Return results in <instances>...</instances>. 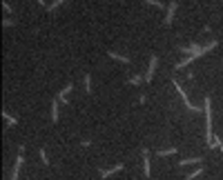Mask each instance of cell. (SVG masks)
I'll list each match as a JSON object with an SVG mask.
<instances>
[{
	"label": "cell",
	"instance_id": "cell-5",
	"mask_svg": "<svg viewBox=\"0 0 223 180\" xmlns=\"http://www.w3.org/2000/svg\"><path fill=\"white\" fill-rule=\"evenodd\" d=\"M110 56L114 60H123V63H129V58H125V56H118V53H114V51H110Z\"/></svg>",
	"mask_w": 223,
	"mask_h": 180
},
{
	"label": "cell",
	"instance_id": "cell-9",
	"mask_svg": "<svg viewBox=\"0 0 223 180\" xmlns=\"http://www.w3.org/2000/svg\"><path fill=\"white\" fill-rule=\"evenodd\" d=\"M60 2H65V0H56V2H51V5H49V9H54V7H58V5H60Z\"/></svg>",
	"mask_w": 223,
	"mask_h": 180
},
{
	"label": "cell",
	"instance_id": "cell-6",
	"mask_svg": "<svg viewBox=\"0 0 223 180\" xmlns=\"http://www.w3.org/2000/svg\"><path fill=\"white\" fill-rule=\"evenodd\" d=\"M147 5H152V7H156V9H161L163 7V2H158V0H145Z\"/></svg>",
	"mask_w": 223,
	"mask_h": 180
},
{
	"label": "cell",
	"instance_id": "cell-2",
	"mask_svg": "<svg viewBox=\"0 0 223 180\" xmlns=\"http://www.w3.org/2000/svg\"><path fill=\"white\" fill-rule=\"evenodd\" d=\"M156 63H158V58H156V56H152V60H150V69H147V74H145V78H147V80H152L154 69H156Z\"/></svg>",
	"mask_w": 223,
	"mask_h": 180
},
{
	"label": "cell",
	"instance_id": "cell-3",
	"mask_svg": "<svg viewBox=\"0 0 223 180\" xmlns=\"http://www.w3.org/2000/svg\"><path fill=\"white\" fill-rule=\"evenodd\" d=\"M174 11H176V2H170V9H167V16H165V25H170L174 18Z\"/></svg>",
	"mask_w": 223,
	"mask_h": 180
},
{
	"label": "cell",
	"instance_id": "cell-4",
	"mask_svg": "<svg viewBox=\"0 0 223 180\" xmlns=\"http://www.w3.org/2000/svg\"><path fill=\"white\" fill-rule=\"evenodd\" d=\"M201 160H203L201 156H196V158H183V160L179 162V165H181V167H185V165H199Z\"/></svg>",
	"mask_w": 223,
	"mask_h": 180
},
{
	"label": "cell",
	"instance_id": "cell-8",
	"mask_svg": "<svg viewBox=\"0 0 223 180\" xmlns=\"http://www.w3.org/2000/svg\"><path fill=\"white\" fill-rule=\"evenodd\" d=\"M199 173H203V169H196V171H194V173H190V176H187L185 180H194V178H196V176H199Z\"/></svg>",
	"mask_w": 223,
	"mask_h": 180
},
{
	"label": "cell",
	"instance_id": "cell-1",
	"mask_svg": "<svg viewBox=\"0 0 223 180\" xmlns=\"http://www.w3.org/2000/svg\"><path fill=\"white\" fill-rule=\"evenodd\" d=\"M205 125H208L205 140H208V147L212 149V145H214V136H212V107H210V98H205Z\"/></svg>",
	"mask_w": 223,
	"mask_h": 180
},
{
	"label": "cell",
	"instance_id": "cell-7",
	"mask_svg": "<svg viewBox=\"0 0 223 180\" xmlns=\"http://www.w3.org/2000/svg\"><path fill=\"white\" fill-rule=\"evenodd\" d=\"M143 167H145V176H150V160H147V154H145V162H143Z\"/></svg>",
	"mask_w": 223,
	"mask_h": 180
}]
</instances>
